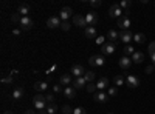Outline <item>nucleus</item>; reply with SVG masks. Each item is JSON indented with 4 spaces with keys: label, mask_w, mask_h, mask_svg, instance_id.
I'll list each match as a JSON object with an SVG mask.
<instances>
[{
    "label": "nucleus",
    "mask_w": 155,
    "mask_h": 114,
    "mask_svg": "<svg viewBox=\"0 0 155 114\" xmlns=\"http://www.w3.org/2000/svg\"><path fill=\"white\" fill-rule=\"evenodd\" d=\"M152 71H153V65H149V66H146V72H147V74H150Z\"/></svg>",
    "instance_id": "nucleus-44"
},
{
    "label": "nucleus",
    "mask_w": 155,
    "mask_h": 114,
    "mask_svg": "<svg viewBox=\"0 0 155 114\" xmlns=\"http://www.w3.org/2000/svg\"><path fill=\"white\" fill-rule=\"evenodd\" d=\"M109 17H113V19H120L123 17V9L120 8L118 3H115L109 8Z\"/></svg>",
    "instance_id": "nucleus-2"
},
{
    "label": "nucleus",
    "mask_w": 155,
    "mask_h": 114,
    "mask_svg": "<svg viewBox=\"0 0 155 114\" xmlns=\"http://www.w3.org/2000/svg\"><path fill=\"white\" fill-rule=\"evenodd\" d=\"M107 39H109V42L115 43L116 40L120 39V32H116L115 29H109V32H107Z\"/></svg>",
    "instance_id": "nucleus-21"
},
{
    "label": "nucleus",
    "mask_w": 155,
    "mask_h": 114,
    "mask_svg": "<svg viewBox=\"0 0 155 114\" xmlns=\"http://www.w3.org/2000/svg\"><path fill=\"white\" fill-rule=\"evenodd\" d=\"M33 25H34L33 19H30V17H22V19H20V23H19V26H20L23 31H28V29L33 28Z\"/></svg>",
    "instance_id": "nucleus-3"
},
{
    "label": "nucleus",
    "mask_w": 155,
    "mask_h": 114,
    "mask_svg": "<svg viewBox=\"0 0 155 114\" xmlns=\"http://www.w3.org/2000/svg\"><path fill=\"white\" fill-rule=\"evenodd\" d=\"M130 65H132V59H129L127 56H123L120 59V66L123 69H129V68H130Z\"/></svg>",
    "instance_id": "nucleus-16"
},
{
    "label": "nucleus",
    "mask_w": 155,
    "mask_h": 114,
    "mask_svg": "<svg viewBox=\"0 0 155 114\" xmlns=\"http://www.w3.org/2000/svg\"><path fill=\"white\" fill-rule=\"evenodd\" d=\"M96 88L99 91H102V90H106V88H109V79L107 77H101L98 82H96Z\"/></svg>",
    "instance_id": "nucleus-17"
},
{
    "label": "nucleus",
    "mask_w": 155,
    "mask_h": 114,
    "mask_svg": "<svg viewBox=\"0 0 155 114\" xmlns=\"http://www.w3.org/2000/svg\"><path fill=\"white\" fill-rule=\"evenodd\" d=\"M45 100H47V103H54V96L53 94H47Z\"/></svg>",
    "instance_id": "nucleus-37"
},
{
    "label": "nucleus",
    "mask_w": 155,
    "mask_h": 114,
    "mask_svg": "<svg viewBox=\"0 0 155 114\" xmlns=\"http://www.w3.org/2000/svg\"><path fill=\"white\" fill-rule=\"evenodd\" d=\"M109 114H112V112H109Z\"/></svg>",
    "instance_id": "nucleus-49"
},
{
    "label": "nucleus",
    "mask_w": 155,
    "mask_h": 114,
    "mask_svg": "<svg viewBox=\"0 0 155 114\" xmlns=\"http://www.w3.org/2000/svg\"><path fill=\"white\" fill-rule=\"evenodd\" d=\"M96 43H99L102 46V45H104V37H96Z\"/></svg>",
    "instance_id": "nucleus-43"
},
{
    "label": "nucleus",
    "mask_w": 155,
    "mask_h": 114,
    "mask_svg": "<svg viewBox=\"0 0 155 114\" xmlns=\"http://www.w3.org/2000/svg\"><path fill=\"white\" fill-rule=\"evenodd\" d=\"M3 114H14V112H12V111H5Z\"/></svg>",
    "instance_id": "nucleus-48"
},
{
    "label": "nucleus",
    "mask_w": 155,
    "mask_h": 114,
    "mask_svg": "<svg viewBox=\"0 0 155 114\" xmlns=\"http://www.w3.org/2000/svg\"><path fill=\"white\" fill-rule=\"evenodd\" d=\"M22 96H23V88H22V86H17L16 90L12 91V99L19 100V99H22Z\"/></svg>",
    "instance_id": "nucleus-25"
},
{
    "label": "nucleus",
    "mask_w": 155,
    "mask_h": 114,
    "mask_svg": "<svg viewBox=\"0 0 155 114\" xmlns=\"http://www.w3.org/2000/svg\"><path fill=\"white\" fill-rule=\"evenodd\" d=\"M64 96H65L67 99H74L76 97V90L73 86H65L64 88Z\"/></svg>",
    "instance_id": "nucleus-19"
},
{
    "label": "nucleus",
    "mask_w": 155,
    "mask_h": 114,
    "mask_svg": "<svg viewBox=\"0 0 155 114\" xmlns=\"http://www.w3.org/2000/svg\"><path fill=\"white\" fill-rule=\"evenodd\" d=\"M134 40L137 43H144L146 42V35L143 32H137V34H134Z\"/></svg>",
    "instance_id": "nucleus-28"
},
{
    "label": "nucleus",
    "mask_w": 155,
    "mask_h": 114,
    "mask_svg": "<svg viewBox=\"0 0 155 114\" xmlns=\"http://www.w3.org/2000/svg\"><path fill=\"white\" fill-rule=\"evenodd\" d=\"M25 114H36L34 111H31V109H27V111H25Z\"/></svg>",
    "instance_id": "nucleus-46"
},
{
    "label": "nucleus",
    "mask_w": 155,
    "mask_h": 114,
    "mask_svg": "<svg viewBox=\"0 0 155 114\" xmlns=\"http://www.w3.org/2000/svg\"><path fill=\"white\" fill-rule=\"evenodd\" d=\"M73 114H87V112H85V109H84V108L78 106V108H74V109H73Z\"/></svg>",
    "instance_id": "nucleus-39"
},
{
    "label": "nucleus",
    "mask_w": 155,
    "mask_h": 114,
    "mask_svg": "<svg viewBox=\"0 0 155 114\" xmlns=\"http://www.w3.org/2000/svg\"><path fill=\"white\" fill-rule=\"evenodd\" d=\"M107 96L109 97H116L118 96V88L116 86H109L107 88Z\"/></svg>",
    "instance_id": "nucleus-30"
},
{
    "label": "nucleus",
    "mask_w": 155,
    "mask_h": 114,
    "mask_svg": "<svg viewBox=\"0 0 155 114\" xmlns=\"http://www.w3.org/2000/svg\"><path fill=\"white\" fill-rule=\"evenodd\" d=\"M88 5L93 8H98V6H101V0H92V2H88Z\"/></svg>",
    "instance_id": "nucleus-40"
},
{
    "label": "nucleus",
    "mask_w": 155,
    "mask_h": 114,
    "mask_svg": "<svg viewBox=\"0 0 155 114\" xmlns=\"http://www.w3.org/2000/svg\"><path fill=\"white\" fill-rule=\"evenodd\" d=\"M84 32H85V37H88V39H95L96 37V28L95 26H87L84 29Z\"/></svg>",
    "instance_id": "nucleus-22"
},
{
    "label": "nucleus",
    "mask_w": 155,
    "mask_h": 114,
    "mask_svg": "<svg viewBox=\"0 0 155 114\" xmlns=\"http://www.w3.org/2000/svg\"><path fill=\"white\" fill-rule=\"evenodd\" d=\"M147 49H149V56H150V59H152V65L155 66V42H152Z\"/></svg>",
    "instance_id": "nucleus-27"
},
{
    "label": "nucleus",
    "mask_w": 155,
    "mask_h": 114,
    "mask_svg": "<svg viewBox=\"0 0 155 114\" xmlns=\"http://www.w3.org/2000/svg\"><path fill=\"white\" fill-rule=\"evenodd\" d=\"M2 82L3 83H12V75H6V77L2 79Z\"/></svg>",
    "instance_id": "nucleus-41"
},
{
    "label": "nucleus",
    "mask_w": 155,
    "mask_h": 114,
    "mask_svg": "<svg viewBox=\"0 0 155 114\" xmlns=\"http://www.w3.org/2000/svg\"><path fill=\"white\" fill-rule=\"evenodd\" d=\"M34 90L39 91V93L47 91V90H48V85H47V82H36V83H34Z\"/></svg>",
    "instance_id": "nucleus-23"
},
{
    "label": "nucleus",
    "mask_w": 155,
    "mask_h": 114,
    "mask_svg": "<svg viewBox=\"0 0 155 114\" xmlns=\"http://www.w3.org/2000/svg\"><path fill=\"white\" fill-rule=\"evenodd\" d=\"M95 72L93 71H85V74H84V79L87 80V83H93V80H95Z\"/></svg>",
    "instance_id": "nucleus-26"
},
{
    "label": "nucleus",
    "mask_w": 155,
    "mask_h": 114,
    "mask_svg": "<svg viewBox=\"0 0 155 114\" xmlns=\"http://www.w3.org/2000/svg\"><path fill=\"white\" fill-rule=\"evenodd\" d=\"M120 39H121V42L129 43L130 40H134V34H132L130 31H121V32H120Z\"/></svg>",
    "instance_id": "nucleus-14"
},
{
    "label": "nucleus",
    "mask_w": 155,
    "mask_h": 114,
    "mask_svg": "<svg viewBox=\"0 0 155 114\" xmlns=\"http://www.w3.org/2000/svg\"><path fill=\"white\" fill-rule=\"evenodd\" d=\"M61 23H62V20L59 19V17H56V16H53V17H50L48 20H47V26L48 28H51V29H53V28H61Z\"/></svg>",
    "instance_id": "nucleus-12"
},
{
    "label": "nucleus",
    "mask_w": 155,
    "mask_h": 114,
    "mask_svg": "<svg viewBox=\"0 0 155 114\" xmlns=\"http://www.w3.org/2000/svg\"><path fill=\"white\" fill-rule=\"evenodd\" d=\"M39 114H48V112H47V109H41V112H39Z\"/></svg>",
    "instance_id": "nucleus-47"
},
{
    "label": "nucleus",
    "mask_w": 155,
    "mask_h": 114,
    "mask_svg": "<svg viewBox=\"0 0 155 114\" xmlns=\"http://www.w3.org/2000/svg\"><path fill=\"white\" fill-rule=\"evenodd\" d=\"M120 26V29L121 31H127L129 29V26H130V19H129L127 16H123V17H120L118 19V23H116Z\"/></svg>",
    "instance_id": "nucleus-5"
},
{
    "label": "nucleus",
    "mask_w": 155,
    "mask_h": 114,
    "mask_svg": "<svg viewBox=\"0 0 155 114\" xmlns=\"http://www.w3.org/2000/svg\"><path fill=\"white\" fill-rule=\"evenodd\" d=\"M20 19H22V16L19 14V12H17V14H12V17H11V20L14 23H20Z\"/></svg>",
    "instance_id": "nucleus-36"
},
{
    "label": "nucleus",
    "mask_w": 155,
    "mask_h": 114,
    "mask_svg": "<svg viewBox=\"0 0 155 114\" xmlns=\"http://www.w3.org/2000/svg\"><path fill=\"white\" fill-rule=\"evenodd\" d=\"M126 85L129 88H137V86H140V79L137 77V75H134V74H129L126 77Z\"/></svg>",
    "instance_id": "nucleus-4"
},
{
    "label": "nucleus",
    "mask_w": 155,
    "mask_h": 114,
    "mask_svg": "<svg viewBox=\"0 0 155 114\" xmlns=\"http://www.w3.org/2000/svg\"><path fill=\"white\" fill-rule=\"evenodd\" d=\"M113 83H115V86H123L126 83V79L123 77V75H115V77H113Z\"/></svg>",
    "instance_id": "nucleus-29"
},
{
    "label": "nucleus",
    "mask_w": 155,
    "mask_h": 114,
    "mask_svg": "<svg viewBox=\"0 0 155 114\" xmlns=\"http://www.w3.org/2000/svg\"><path fill=\"white\" fill-rule=\"evenodd\" d=\"M88 63L92 66H102L104 65V57L102 56H92L88 59Z\"/></svg>",
    "instance_id": "nucleus-10"
},
{
    "label": "nucleus",
    "mask_w": 155,
    "mask_h": 114,
    "mask_svg": "<svg viewBox=\"0 0 155 114\" xmlns=\"http://www.w3.org/2000/svg\"><path fill=\"white\" fill-rule=\"evenodd\" d=\"M73 25H76V26H79V28H84L87 22H85V16H81V14H76L73 16ZM87 28V26H85Z\"/></svg>",
    "instance_id": "nucleus-11"
},
{
    "label": "nucleus",
    "mask_w": 155,
    "mask_h": 114,
    "mask_svg": "<svg viewBox=\"0 0 155 114\" xmlns=\"http://www.w3.org/2000/svg\"><path fill=\"white\" fill-rule=\"evenodd\" d=\"M115 49H116V45H115V43H112V42L104 43V45L101 46V51H102V54H106V56L113 54V53H115Z\"/></svg>",
    "instance_id": "nucleus-9"
},
{
    "label": "nucleus",
    "mask_w": 155,
    "mask_h": 114,
    "mask_svg": "<svg viewBox=\"0 0 155 114\" xmlns=\"http://www.w3.org/2000/svg\"><path fill=\"white\" fill-rule=\"evenodd\" d=\"M17 12H19V14H20L22 17H28V14L31 12V6H30L28 3H22V5H19Z\"/></svg>",
    "instance_id": "nucleus-13"
},
{
    "label": "nucleus",
    "mask_w": 155,
    "mask_h": 114,
    "mask_svg": "<svg viewBox=\"0 0 155 114\" xmlns=\"http://www.w3.org/2000/svg\"><path fill=\"white\" fill-rule=\"evenodd\" d=\"M123 51H124V56H127V57H129V56H134V53H135V51H134V48H132L130 45H126Z\"/></svg>",
    "instance_id": "nucleus-31"
},
{
    "label": "nucleus",
    "mask_w": 155,
    "mask_h": 114,
    "mask_svg": "<svg viewBox=\"0 0 155 114\" xmlns=\"http://www.w3.org/2000/svg\"><path fill=\"white\" fill-rule=\"evenodd\" d=\"M95 100H96L98 103H106L107 100H109V96L104 91H99V93H95Z\"/></svg>",
    "instance_id": "nucleus-15"
},
{
    "label": "nucleus",
    "mask_w": 155,
    "mask_h": 114,
    "mask_svg": "<svg viewBox=\"0 0 155 114\" xmlns=\"http://www.w3.org/2000/svg\"><path fill=\"white\" fill-rule=\"evenodd\" d=\"M85 22H87V26H93V25H96V22H98L96 12H93V11L87 12L85 14Z\"/></svg>",
    "instance_id": "nucleus-8"
},
{
    "label": "nucleus",
    "mask_w": 155,
    "mask_h": 114,
    "mask_svg": "<svg viewBox=\"0 0 155 114\" xmlns=\"http://www.w3.org/2000/svg\"><path fill=\"white\" fill-rule=\"evenodd\" d=\"M53 91H54V93H61V91H62V85H56V86H53Z\"/></svg>",
    "instance_id": "nucleus-42"
},
{
    "label": "nucleus",
    "mask_w": 155,
    "mask_h": 114,
    "mask_svg": "<svg viewBox=\"0 0 155 114\" xmlns=\"http://www.w3.org/2000/svg\"><path fill=\"white\" fill-rule=\"evenodd\" d=\"M58 111V105L56 103H48V106H47V112L48 114H54Z\"/></svg>",
    "instance_id": "nucleus-32"
},
{
    "label": "nucleus",
    "mask_w": 155,
    "mask_h": 114,
    "mask_svg": "<svg viewBox=\"0 0 155 114\" xmlns=\"http://www.w3.org/2000/svg\"><path fill=\"white\" fill-rule=\"evenodd\" d=\"M12 34H14V35H19V34H20V29H12Z\"/></svg>",
    "instance_id": "nucleus-45"
},
{
    "label": "nucleus",
    "mask_w": 155,
    "mask_h": 114,
    "mask_svg": "<svg viewBox=\"0 0 155 114\" xmlns=\"http://www.w3.org/2000/svg\"><path fill=\"white\" fill-rule=\"evenodd\" d=\"M71 14H73V9L68 8V6H65V8H62V9H61V12H59V19H61L62 22H67V20L71 17Z\"/></svg>",
    "instance_id": "nucleus-7"
},
{
    "label": "nucleus",
    "mask_w": 155,
    "mask_h": 114,
    "mask_svg": "<svg viewBox=\"0 0 155 114\" xmlns=\"http://www.w3.org/2000/svg\"><path fill=\"white\" fill-rule=\"evenodd\" d=\"M59 83L62 86H68L71 83V74H62L61 79H59Z\"/></svg>",
    "instance_id": "nucleus-20"
},
{
    "label": "nucleus",
    "mask_w": 155,
    "mask_h": 114,
    "mask_svg": "<svg viewBox=\"0 0 155 114\" xmlns=\"http://www.w3.org/2000/svg\"><path fill=\"white\" fill-rule=\"evenodd\" d=\"M70 26H71V25H70V22H68V20H67V22H62V23H61V28H62L64 31H68V29H70Z\"/></svg>",
    "instance_id": "nucleus-35"
},
{
    "label": "nucleus",
    "mask_w": 155,
    "mask_h": 114,
    "mask_svg": "<svg viewBox=\"0 0 155 114\" xmlns=\"http://www.w3.org/2000/svg\"><path fill=\"white\" fill-rule=\"evenodd\" d=\"M33 103H34V108H37L39 111H41V109H47V106H48L47 100H45V96H42V94H34Z\"/></svg>",
    "instance_id": "nucleus-1"
},
{
    "label": "nucleus",
    "mask_w": 155,
    "mask_h": 114,
    "mask_svg": "<svg viewBox=\"0 0 155 114\" xmlns=\"http://www.w3.org/2000/svg\"><path fill=\"white\" fill-rule=\"evenodd\" d=\"M118 5L121 9H124V12L129 11V8H130V2H127V0H121V3H118Z\"/></svg>",
    "instance_id": "nucleus-33"
},
{
    "label": "nucleus",
    "mask_w": 155,
    "mask_h": 114,
    "mask_svg": "<svg viewBox=\"0 0 155 114\" xmlns=\"http://www.w3.org/2000/svg\"><path fill=\"white\" fill-rule=\"evenodd\" d=\"M84 86H87V80L84 77H78L73 82V88H74V90H81V88H84Z\"/></svg>",
    "instance_id": "nucleus-18"
},
{
    "label": "nucleus",
    "mask_w": 155,
    "mask_h": 114,
    "mask_svg": "<svg viewBox=\"0 0 155 114\" xmlns=\"http://www.w3.org/2000/svg\"><path fill=\"white\" fill-rule=\"evenodd\" d=\"M84 74H85V71H84V66H82V65L76 63V65L71 66V75H74L76 79H78V77H84Z\"/></svg>",
    "instance_id": "nucleus-6"
},
{
    "label": "nucleus",
    "mask_w": 155,
    "mask_h": 114,
    "mask_svg": "<svg viewBox=\"0 0 155 114\" xmlns=\"http://www.w3.org/2000/svg\"><path fill=\"white\" fill-rule=\"evenodd\" d=\"M130 59H132L134 63H141V62L144 60V54H143V53H140V51H135L134 56H132Z\"/></svg>",
    "instance_id": "nucleus-24"
},
{
    "label": "nucleus",
    "mask_w": 155,
    "mask_h": 114,
    "mask_svg": "<svg viewBox=\"0 0 155 114\" xmlns=\"http://www.w3.org/2000/svg\"><path fill=\"white\" fill-rule=\"evenodd\" d=\"M62 112H64V114H71L73 109H71L68 105H64V106H62Z\"/></svg>",
    "instance_id": "nucleus-38"
},
{
    "label": "nucleus",
    "mask_w": 155,
    "mask_h": 114,
    "mask_svg": "<svg viewBox=\"0 0 155 114\" xmlns=\"http://www.w3.org/2000/svg\"><path fill=\"white\" fill-rule=\"evenodd\" d=\"M85 88H87V91H88V93H95V91L98 90L95 83H87V86H85Z\"/></svg>",
    "instance_id": "nucleus-34"
}]
</instances>
